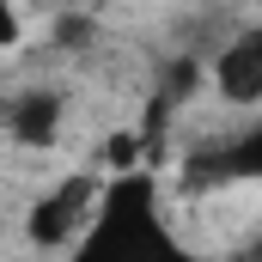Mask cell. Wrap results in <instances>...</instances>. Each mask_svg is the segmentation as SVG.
Here are the masks:
<instances>
[{
    "instance_id": "cell-1",
    "label": "cell",
    "mask_w": 262,
    "mask_h": 262,
    "mask_svg": "<svg viewBox=\"0 0 262 262\" xmlns=\"http://www.w3.org/2000/svg\"><path fill=\"white\" fill-rule=\"evenodd\" d=\"M55 262H201V250L165 213L159 183L146 171H122V177H104V195L85 232Z\"/></svg>"
},
{
    "instance_id": "cell-2",
    "label": "cell",
    "mask_w": 262,
    "mask_h": 262,
    "mask_svg": "<svg viewBox=\"0 0 262 262\" xmlns=\"http://www.w3.org/2000/svg\"><path fill=\"white\" fill-rule=\"evenodd\" d=\"M98 195H104V177H92V171L61 177L55 189H43V195L31 201V213H25V238H31L37 250H55V256H61L67 244L85 232V220H92Z\"/></svg>"
},
{
    "instance_id": "cell-3",
    "label": "cell",
    "mask_w": 262,
    "mask_h": 262,
    "mask_svg": "<svg viewBox=\"0 0 262 262\" xmlns=\"http://www.w3.org/2000/svg\"><path fill=\"white\" fill-rule=\"evenodd\" d=\"M61 116H67V98H61V92H43V85L0 104V128L12 134L18 146H55Z\"/></svg>"
},
{
    "instance_id": "cell-4",
    "label": "cell",
    "mask_w": 262,
    "mask_h": 262,
    "mask_svg": "<svg viewBox=\"0 0 262 262\" xmlns=\"http://www.w3.org/2000/svg\"><path fill=\"white\" fill-rule=\"evenodd\" d=\"M213 92L226 104H262V55L250 37H232L213 55Z\"/></svg>"
},
{
    "instance_id": "cell-5",
    "label": "cell",
    "mask_w": 262,
    "mask_h": 262,
    "mask_svg": "<svg viewBox=\"0 0 262 262\" xmlns=\"http://www.w3.org/2000/svg\"><path fill=\"white\" fill-rule=\"evenodd\" d=\"M213 177H232V183H262V122L244 134H232L213 159H207Z\"/></svg>"
},
{
    "instance_id": "cell-6",
    "label": "cell",
    "mask_w": 262,
    "mask_h": 262,
    "mask_svg": "<svg viewBox=\"0 0 262 262\" xmlns=\"http://www.w3.org/2000/svg\"><path fill=\"white\" fill-rule=\"evenodd\" d=\"M18 43H25V18L12 0H0V49H18Z\"/></svg>"
},
{
    "instance_id": "cell-7",
    "label": "cell",
    "mask_w": 262,
    "mask_h": 262,
    "mask_svg": "<svg viewBox=\"0 0 262 262\" xmlns=\"http://www.w3.org/2000/svg\"><path fill=\"white\" fill-rule=\"evenodd\" d=\"M244 37H250V43H256V55H262V25H250V31H244Z\"/></svg>"
}]
</instances>
